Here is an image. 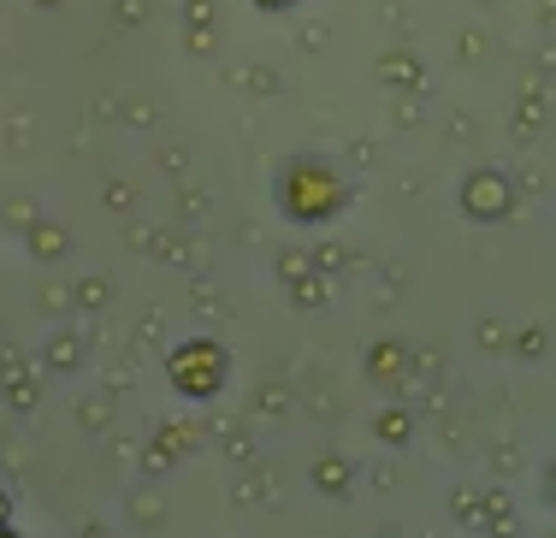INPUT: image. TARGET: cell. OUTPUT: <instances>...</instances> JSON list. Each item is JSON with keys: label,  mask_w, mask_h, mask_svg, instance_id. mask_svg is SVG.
I'll use <instances>...</instances> for the list:
<instances>
[{"label": "cell", "mask_w": 556, "mask_h": 538, "mask_svg": "<svg viewBox=\"0 0 556 538\" xmlns=\"http://www.w3.org/2000/svg\"><path fill=\"white\" fill-rule=\"evenodd\" d=\"M219 379H225V356L214 344H190V349L172 356V385H178L184 397H214Z\"/></svg>", "instance_id": "6da1fadb"}, {"label": "cell", "mask_w": 556, "mask_h": 538, "mask_svg": "<svg viewBox=\"0 0 556 538\" xmlns=\"http://www.w3.org/2000/svg\"><path fill=\"white\" fill-rule=\"evenodd\" d=\"M0 538H18V533H12V527H0Z\"/></svg>", "instance_id": "7a4b0ae2"}, {"label": "cell", "mask_w": 556, "mask_h": 538, "mask_svg": "<svg viewBox=\"0 0 556 538\" xmlns=\"http://www.w3.org/2000/svg\"><path fill=\"white\" fill-rule=\"evenodd\" d=\"M0 527H7V521H0Z\"/></svg>", "instance_id": "3957f363"}]
</instances>
